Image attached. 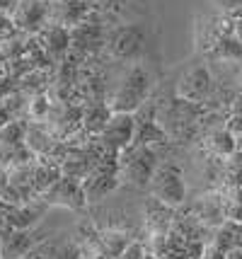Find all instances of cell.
Returning a JSON list of instances; mask_svg holds the SVG:
<instances>
[{
  "label": "cell",
  "mask_w": 242,
  "mask_h": 259,
  "mask_svg": "<svg viewBox=\"0 0 242 259\" xmlns=\"http://www.w3.org/2000/svg\"><path fill=\"white\" fill-rule=\"evenodd\" d=\"M150 85H153V78H150L148 68L143 63H131V68L126 70V75L119 80L114 90V97L109 102V107L114 112H131L136 114L143 107V102L148 100Z\"/></svg>",
  "instance_id": "obj_1"
},
{
  "label": "cell",
  "mask_w": 242,
  "mask_h": 259,
  "mask_svg": "<svg viewBox=\"0 0 242 259\" xmlns=\"http://www.w3.org/2000/svg\"><path fill=\"white\" fill-rule=\"evenodd\" d=\"M160 165L158 150L153 146H128L119 153V180L128 182L136 189L150 187V180Z\"/></svg>",
  "instance_id": "obj_2"
},
{
  "label": "cell",
  "mask_w": 242,
  "mask_h": 259,
  "mask_svg": "<svg viewBox=\"0 0 242 259\" xmlns=\"http://www.w3.org/2000/svg\"><path fill=\"white\" fill-rule=\"evenodd\" d=\"M107 49L112 58L116 61H128V63H138L148 51V32L140 24H121L114 27L112 32H107Z\"/></svg>",
  "instance_id": "obj_3"
},
{
  "label": "cell",
  "mask_w": 242,
  "mask_h": 259,
  "mask_svg": "<svg viewBox=\"0 0 242 259\" xmlns=\"http://www.w3.org/2000/svg\"><path fill=\"white\" fill-rule=\"evenodd\" d=\"M150 194L155 199H160L167 206H179L186 199V184H184V172L177 162H160L153 180H150Z\"/></svg>",
  "instance_id": "obj_4"
},
{
  "label": "cell",
  "mask_w": 242,
  "mask_h": 259,
  "mask_svg": "<svg viewBox=\"0 0 242 259\" xmlns=\"http://www.w3.org/2000/svg\"><path fill=\"white\" fill-rule=\"evenodd\" d=\"M213 92H216V78L206 63L189 66L177 80V97H182V100L206 104Z\"/></svg>",
  "instance_id": "obj_5"
},
{
  "label": "cell",
  "mask_w": 242,
  "mask_h": 259,
  "mask_svg": "<svg viewBox=\"0 0 242 259\" xmlns=\"http://www.w3.org/2000/svg\"><path fill=\"white\" fill-rule=\"evenodd\" d=\"M100 141L107 150H112L116 155L121 150H126L128 146H133V141H136V114L114 112L107 128H104V134L100 136Z\"/></svg>",
  "instance_id": "obj_6"
},
{
  "label": "cell",
  "mask_w": 242,
  "mask_h": 259,
  "mask_svg": "<svg viewBox=\"0 0 242 259\" xmlns=\"http://www.w3.org/2000/svg\"><path fill=\"white\" fill-rule=\"evenodd\" d=\"M0 242H3V259H22L29 252H34L44 242V237H39L34 228H10L0 237Z\"/></svg>",
  "instance_id": "obj_7"
},
{
  "label": "cell",
  "mask_w": 242,
  "mask_h": 259,
  "mask_svg": "<svg viewBox=\"0 0 242 259\" xmlns=\"http://www.w3.org/2000/svg\"><path fill=\"white\" fill-rule=\"evenodd\" d=\"M12 20L24 32H41L49 24V3L46 0H17L12 10Z\"/></svg>",
  "instance_id": "obj_8"
},
{
  "label": "cell",
  "mask_w": 242,
  "mask_h": 259,
  "mask_svg": "<svg viewBox=\"0 0 242 259\" xmlns=\"http://www.w3.org/2000/svg\"><path fill=\"white\" fill-rule=\"evenodd\" d=\"M70 41H73V49L70 51H78V54H92L97 49H102L107 44V32L100 22L94 20H85V22L70 27Z\"/></svg>",
  "instance_id": "obj_9"
},
{
  "label": "cell",
  "mask_w": 242,
  "mask_h": 259,
  "mask_svg": "<svg viewBox=\"0 0 242 259\" xmlns=\"http://www.w3.org/2000/svg\"><path fill=\"white\" fill-rule=\"evenodd\" d=\"M92 12V0H56L54 8H49V17H54L56 24L63 27H75L85 22Z\"/></svg>",
  "instance_id": "obj_10"
},
{
  "label": "cell",
  "mask_w": 242,
  "mask_h": 259,
  "mask_svg": "<svg viewBox=\"0 0 242 259\" xmlns=\"http://www.w3.org/2000/svg\"><path fill=\"white\" fill-rule=\"evenodd\" d=\"M41 46L49 56L54 58H63L73 49V41H70V29L63 27V24L49 22L44 29H41Z\"/></svg>",
  "instance_id": "obj_11"
},
{
  "label": "cell",
  "mask_w": 242,
  "mask_h": 259,
  "mask_svg": "<svg viewBox=\"0 0 242 259\" xmlns=\"http://www.w3.org/2000/svg\"><path fill=\"white\" fill-rule=\"evenodd\" d=\"M112 114H114V109L107 102H100V100L92 102L82 112V128L92 136H102L107 124H109V119H112Z\"/></svg>",
  "instance_id": "obj_12"
},
{
  "label": "cell",
  "mask_w": 242,
  "mask_h": 259,
  "mask_svg": "<svg viewBox=\"0 0 242 259\" xmlns=\"http://www.w3.org/2000/svg\"><path fill=\"white\" fill-rule=\"evenodd\" d=\"M170 215H172V206H167V203H162L160 199L150 196L148 206H146V223H148V228L158 237L167 233V226H170Z\"/></svg>",
  "instance_id": "obj_13"
},
{
  "label": "cell",
  "mask_w": 242,
  "mask_h": 259,
  "mask_svg": "<svg viewBox=\"0 0 242 259\" xmlns=\"http://www.w3.org/2000/svg\"><path fill=\"white\" fill-rule=\"evenodd\" d=\"M211 56L218 58V61H228V63H237V61H242V44H240V39L235 36L232 29L230 32H225L218 41L213 44Z\"/></svg>",
  "instance_id": "obj_14"
},
{
  "label": "cell",
  "mask_w": 242,
  "mask_h": 259,
  "mask_svg": "<svg viewBox=\"0 0 242 259\" xmlns=\"http://www.w3.org/2000/svg\"><path fill=\"white\" fill-rule=\"evenodd\" d=\"M208 148L220 158H230L232 153H237V136L228 128H216L208 134Z\"/></svg>",
  "instance_id": "obj_15"
},
{
  "label": "cell",
  "mask_w": 242,
  "mask_h": 259,
  "mask_svg": "<svg viewBox=\"0 0 242 259\" xmlns=\"http://www.w3.org/2000/svg\"><path fill=\"white\" fill-rule=\"evenodd\" d=\"M225 128L232 131L237 138L242 136V97H235V100L230 102V112H228V124H225Z\"/></svg>",
  "instance_id": "obj_16"
},
{
  "label": "cell",
  "mask_w": 242,
  "mask_h": 259,
  "mask_svg": "<svg viewBox=\"0 0 242 259\" xmlns=\"http://www.w3.org/2000/svg\"><path fill=\"white\" fill-rule=\"evenodd\" d=\"M49 109H51V104H49V100L44 97V95H39L34 102H32V107H29V114L34 116V119H44L49 114Z\"/></svg>",
  "instance_id": "obj_17"
},
{
  "label": "cell",
  "mask_w": 242,
  "mask_h": 259,
  "mask_svg": "<svg viewBox=\"0 0 242 259\" xmlns=\"http://www.w3.org/2000/svg\"><path fill=\"white\" fill-rule=\"evenodd\" d=\"M15 20H12V15H5V12H0V36H10L15 32Z\"/></svg>",
  "instance_id": "obj_18"
},
{
  "label": "cell",
  "mask_w": 242,
  "mask_h": 259,
  "mask_svg": "<svg viewBox=\"0 0 242 259\" xmlns=\"http://www.w3.org/2000/svg\"><path fill=\"white\" fill-rule=\"evenodd\" d=\"M213 5L218 8L220 12H235L242 10V0H213Z\"/></svg>",
  "instance_id": "obj_19"
},
{
  "label": "cell",
  "mask_w": 242,
  "mask_h": 259,
  "mask_svg": "<svg viewBox=\"0 0 242 259\" xmlns=\"http://www.w3.org/2000/svg\"><path fill=\"white\" fill-rule=\"evenodd\" d=\"M230 17H232V32H235V36L240 39V44H242V10L230 12Z\"/></svg>",
  "instance_id": "obj_20"
},
{
  "label": "cell",
  "mask_w": 242,
  "mask_h": 259,
  "mask_svg": "<svg viewBox=\"0 0 242 259\" xmlns=\"http://www.w3.org/2000/svg\"><path fill=\"white\" fill-rule=\"evenodd\" d=\"M92 3L100 8H116V3H121V0H92Z\"/></svg>",
  "instance_id": "obj_21"
},
{
  "label": "cell",
  "mask_w": 242,
  "mask_h": 259,
  "mask_svg": "<svg viewBox=\"0 0 242 259\" xmlns=\"http://www.w3.org/2000/svg\"><path fill=\"white\" fill-rule=\"evenodd\" d=\"M22 259H36V249H34V252H29V254H27V257H22Z\"/></svg>",
  "instance_id": "obj_22"
},
{
  "label": "cell",
  "mask_w": 242,
  "mask_h": 259,
  "mask_svg": "<svg viewBox=\"0 0 242 259\" xmlns=\"http://www.w3.org/2000/svg\"><path fill=\"white\" fill-rule=\"evenodd\" d=\"M0 259H3V242H0Z\"/></svg>",
  "instance_id": "obj_23"
},
{
  "label": "cell",
  "mask_w": 242,
  "mask_h": 259,
  "mask_svg": "<svg viewBox=\"0 0 242 259\" xmlns=\"http://www.w3.org/2000/svg\"><path fill=\"white\" fill-rule=\"evenodd\" d=\"M46 3H56V0H46Z\"/></svg>",
  "instance_id": "obj_24"
}]
</instances>
